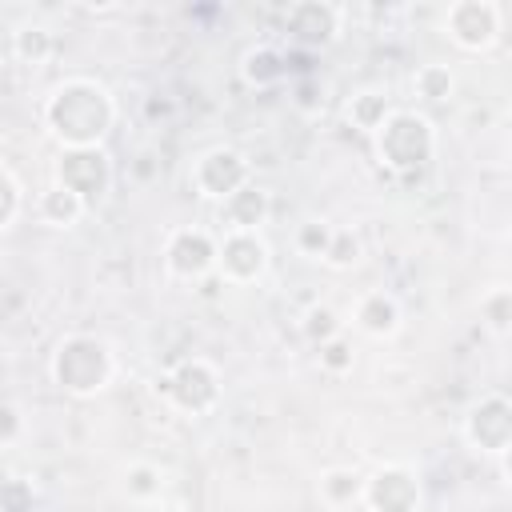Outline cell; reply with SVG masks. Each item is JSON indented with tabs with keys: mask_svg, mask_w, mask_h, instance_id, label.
Listing matches in <instances>:
<instances>
[{
	"mask_svg": "<svg viewBox=\"0 0 512 512\" xmlns=\"http://www.w3.org/2000/svg\"><path fill=\"white\" fill-rule=\"evenodd\" d=\"M56 184H64L68 192H76L88 212L112 192V180H116V168H112V156L104 148H60L56 156Z\"/></svg>",
	"mask_w": 512,
	"mask_h": 512,
	"instance_id": "obj_9",
	"label": "cell"
},
{
	"mask_svg": "<svg viewBox=\"0 0 512 512\" xmlns=\"http://www.w3.org/2000/svg\"><path fill=\"white\" fill-rule=\"evenodd\" d=\"M292 104H296L300 112H320V108H324V96H316V80H312V76L292 80Z\"/></svg>",
	"mask_w": 512,
	"mask_h": 512,
	"instance_id": "obj_30",
	"label": "cell"
},
{
	"mask_svg": "<svg viewBox=\"0 0 512 512\" xmlns=\"http://www.w3.org/2000/svg\"><path fill=\"white\" fill-rule=\"evenodd\" d=\"M188 180L200 200H212L220 208L228 196H236L244 184H252V160L232 144H216L192 160Z\"/></svg>",
	"mask_w": 512,
	"mask_h": 512,
	"instance_id": "obj_7",
	"label": "cell"
},
{
	"mask_svg": "<svg viewBox=\"0 0 512 512\" xmlns=\"http://www.w3.org/2000/svg\"><path fill=\"white\" fill-rule=\"evenodd\" d=\"M240 76L252 88H276V84L292 80V52L280 48V44H256V48L244 52Z\"/></svg>",
	"mask_w": 512,
	"mask_h": 512,
	"instance_id": "obj_15",
	"label": "cell"
},
{
	"mask_svg": "<svg viewBox=\"0 0 512 512\" xmlns=\"http://www.w3.org/2000/svg\"><path fill=\"white\" fill-rule=\"evenodd\" d=\"M300 332H304V340L316 348V344L340 336V332H344V320H340L336 308H328V304H312V308L304 312V320H300Z\"/></svg>",
	"mask_w": 512,
	"mask_h": 512,
	"instance_id": "obj_24",
	"label": "cell"
},
{
	"mask_svg": "<svg viewBox=\"0 0 512 512\" xmlns=\"http://www.w3.org/2000/svg\"><path fill=\"white\" fill-rule=\"evenodd\" d=\"M352 324H356L364 336H372V340H392V336L400 332V324H404V308H400V300H396L392 292L368 288V292H360L356 304H352Z\"/></svg>",
	"mask_w": 512,
	"mask_h": 512,
	"instance_id": "obj_13",
	"label": "cell"
},
{
	"mask_svg": "<svg viewBox=\"0 0 512 512\" xmlns=\"http://www.w3.org/2000/svg\"><path fill=\"white\" fill-rule=\"evenodd\" d=\"M284 40L288 52H324L344 32V8L332 0H296L284 8Z\"/></svg>",
	"mask_w": 512,
	"mask_h": 512,
	"instance_id": "obj_5",
	"label": "cell"
},
{
	"mask_svg": "<svg viewBox=\"0 0 512 512\" xmlns=\"http://www.w3.org/2000/svg\"><path fill=\"white\" fill-rule=\"evenodd\" d=\"M36 488L28 476H0V512H32Z\"/></svg>",
	"mask_w": 512,
	"mask_h": 512,
	"instance_id": "obj_26",
	"label": "cell"
},
{
	"mask_svg": "<svg viewBox=\"0 0 512 512\" xmlns=\"http://www.w3.org/2000/svg\"><path fill=\"white\" fill-rule=\"evenodd\" d=\"M480 320L496 340H504L512 332V292L504 284H496L480 296Z\"/></svg>",
	"mask_w": 512,
	"mask_h": 512,
	"instance_id": "obj_21",
	"label": "cell"
},
{
	"mask_svg": "<svg viewBox=\"0 0 512 512\" xmlns=\"http://www.w3.org/2000/svg\"><path fill=\"white\" fill-rule=\"evenodd\" d=\"M344 116H348L352 128H360V132L372 136V132L392 116V100H388L384 88H356V92L348 96V104H344Z\"/></svg>",
	"mask_w": 512,
	"mask_h": 512,
	"instance_id": "obj_17",
	"label": "cell"
},
{
	"mask_svg": "<svg viewBox=\"0 0 512 512\" xmlns=\"http://www.w3.org/2000/svg\"><path fill=\"white\" fill-rule=\"evenodd\" d=\"M156 392L164 396L168 408H176L184 416H208L224 400L220 368L208 356H184V360H176L168 372L156 376Z\"/></svg>",
	"mask_w": 512,
	"mask_h": 512,
	"instance_id": "obj_4",
	"label": "cell"
},
{
	"mask_svg": "<svg viewBox=\"0 0 512 512\" xmlns=\"http://www.w3.org/2000/svg\"><path fill=\"white\" fill-rule=\"evenodd\" d=\"M328 240H332V224H328V220H304V224H296V236H292L296 252H300V256H312V260L324 256Z\"/></svg>",
	"mask_w": 512,
	"mask_h": 512,
	"instance_id": "obj_27",
	"label": "cell"
},
{
	"mask_svg": "<svg viewBox=\"0 0 512 512\" xmlns=\"http://www.w3.org/2000/svg\"><path fill=\"white\" fill-rule=\"evenodd\" d=\"M268 216H272V196L252 180V184H244L236 196H228L224 204H220V224H224V232H260L264 224H268Z\"/></svg>",
	"mask_w": 512,
	"mask_h": 512,
	"instance_id": "obj_14",
	"label": "cell"
},
{
	"mask_svg": "<svg viewBox=\"0 0 512 512\" xmlns=\"http://www.w3.org/2000/svg\"><path fill=\"white\" fill-rule=\"evenodd\" d=\"M360 492H364V476L356 468H324L320 480H316V496L324 508H352L360 504Z\"/></svg>",
	"mask_w": 512,
	"mask_h": 512,
	"instance_id": "obj_18",
	"label": "cell"
},
{
	"mask_svg": "<svg viewBox=\"0 0 512 512\" xmlns=\"http://www.w3.org/2000/svg\"><path fill=\"white\" fill-rule=\"evenodd\" d=\"M360 256H364V240H360L352 228H332V240H328V248H324V256H320V264L344 272V268H356Z\"/></svg>",
	"mask_w": 512,
	"mask_h": 512,
	"instance_id": "obj_22",
	"label": "cell"
},
{
	"mask_svg": "<svg viewBox=\"0 0 512 512\" xmlns=\"http://www.w3.org/2000/svg\"><path fill=\"white\" fill-rule=\"evenodd\" d=\"M12 56H16L20 64H28V68L48 64V60L56 56V36H52V28H44V24H20V28L12 32Z\"/></svg>",
	"mask_w": 512,
	"mask_h": 512,
	"instance_id": "obj_19",
	"label": "cell"
},
{
	"mask_svg": "<svg viewBox=\"0 0 512 512\" xmlns=\"http://www.w3.org/2000/svg\"><path fill=\"white\" fill-rule=\"evenodd\" d=\"M440 28L460 52H492L504 36V8L496 0H456L444 8Z\"/></svg>",
	"mask_w": 512,
	"mask_h": 512,
	"instance_id": "obj_6",
	"label": "cell"
},
{
	"mask_svg": "<svg viewBox=\"0 0 512 512\" xmlns=\"http://www.w3.org/2000/svg\"><path fill=\"white\" fill-rule=\"evenodd\" d=\"M20 436H24V416H20V408L8 404V400H0V448L16 444Z\"/></svg>",
	"mask_w": 512,
	"mask_h": 512,
	"instance_id": "obj_29",
	"label": "cell"
},
{
	"mask_svg": "<svg viewBox=\"0 0 512 512\" xmlns=\"http://www.w3.org/2000/svg\"><path fill=\"white\" fill-rule=\"evenodd\" d=\"M48 376L60 392H68L76 400H92L116 380V352L104 336L72 332L52 348Z\"/></svg>",
	"mask_w": 512,
	"mask_h": 512,
	"instance_id": "obj_2",
	"label": "cell"
},
{
	"mask_svg": "<svg viewBox=\"0 0 512 512\" xmlns=\"http://www.w3.org/2000/svg\"><path fill=\"white\" fill-rule=\"evenodd\" d=\"M116 116V96L92 76L60 80L40 108V120L60 148H104L108 132L116 128Z\"/></svg>",
	"mask_w": 512,
	"mask_h": 512,
	"instance_id": "obj_1",
	"label": "cell"
},
{
	"mask_svg": "<svg viewBox=\"0 0 512 512\" xmlns=\"http://www.w3.org/2000/svg\"><path fill=\"white\" fill-rule=\"evenodd\" d=\"M148 512H188V508H180V504H164V500H156V504H148Z\"/></svg>",
	"mask_w": 512,
	"mask_h": 512,
	"instance_id": "obj_31",
	"label": "cell"
},
{
	"mask_svg": "<svg viewBox=\"0 0 512 512\" xmlns=\"http://www.w3.org/2000/svg\"><path fill=\"white\" fill-rule=\"evenodd\" d=\"M412 92L428 104H444L452 92H456V76L448 64H420L412 72Z\"/></svg>",
	"mask_w": 512,
	"mask_h": 512,
	"instance_id": "obj_20",
	"label": "cell"
},
{
	"mask_svg": "<svg viewBox=\"0 0 512 512\" xmlns=\"http://www.w3.org/2000/svg\"><path fill=\"white\" fill-rule=\"evenodd\" d=\"M372 148L388 172L412 176V172L428 168L436 156V124L424 112L392 108V116L372 132Z\"/></svg>",
	"mask_w": 512,
	"mask_h": 512,
	"instance_id": "obj_3",
	"label": "cell"
},
{
	"mask_svg": "<svg viewBox=\"0 0 512 512\" xmlns=\"http://www.w3.org/2000/svg\"><path fill=\"white\" fill-rule=\"evenodd\" d=\"M84 12H120V4H84Z\"/></svg>",
	"mask_w": 512,
	"mask_h": 512,
	"instance_id": "obj_32",
	"label": "cell"
},
{
	"mask_svg": "<svg viewBox=\"0 0 512 512\" xmlns=\"http://www.w3.org/2000/svg\"><path fill=\"white\" fill-rule=\"evenodd\" d=\"M160 260H164V272L184 284L216 276V236L208 228H172L164 236Z\"/></svg>",
	"mask_w": 512,
	"mask_h": 512,
	"instance_id": "obj_10",
	"label": "cell"
},
{
	"mask_svg": "<svg viewBox=\"0 0 512 512\" xmlns=\"http://www.w3.org/2000/svg\"><path fill=\"white\" fill-rule=\"evenodd\" d=\"M24 212V188L20 180L0 164V232H8Z\"/></svg>",
	"mask_w": 512,
	"mask_h": 512,
	"instance_id": "obj_28",
	"label": "cell"
},
{
	"mask_svg": "<svg viewBox=\"0 0 512 512\" xmlns=\"http://www.w3.org/2000/svg\"><path fill=\"white\" fill-rule=\"evenodd\" d=\"M84 216H88V204L56 180L36 196V220L48 224V228H76Z\"/></svg>",
	"mask_w": 512,
	"mask_h": 512,
	"instance_id": "obj_16",
	"label": "cell"
},
{
	"mask_svg": "<svg viewBox=\"0 0 512 512\" xmlns=\"http://www.w3.org/2000/svg\"><path fill=\"white\" fill-rule=\"evenodd\" d=\"M420 496V476L408 464H384L372 476H364L360 504L368 512H416Z\"/></svg>",
	"mask_w": 512,
	"mask_h": 512,
	"instance_id": "obj_12",
	"label": "cell"
},
{
	"mask_svg": "<svg viewBox=\"0 0 512 512\" xmlns=\"http://www.w3.org/2000/svg\"><path fill=\"white\" fill-rule=\"evenodd\" d=\"M268 240L260 232H220L216 236V276L232 288H248L268 272Z\"/></svg>",
	"mask_w": 512,
	"mask_h": 512,
	"instance_id": "obj_11",
	"label": "cell"
},
{
	"mask_svg": "<svg viewBox=\"0 0 512 512\" xmlns=\"http://www.w3.org/2000/svg\"><path fill=\"white\" fill-rule=\"evenodd\" d=\"M316 364H320V372H328V376H344V372H352V364H356L352 340L340 332V336L316 344Z\"/></svg>",
	"mask_w": 512,
	"mask_h": 512,
	"instance_id": "obj_25",
	"label": "cell"
},
{
	"mask_svg": "<svg viewBox=\"0 0 512 512\" xmlns=\"http://www.w3.org/2000/svg\"><path fill=\"white\" fill-rule=\"evenodd\" d=\"M464 444L476 452V456H488V460H508V448H512V400L504 392H488L480 396L468 416H464Z\"/></svg>",
	"mask_w": 512,
	"mask_h": 512,
	"instance_id": "obj_8",
	"label": "cell"
},
{
	"mask_svg": "<svg viewBox=\"0 0 512 512\" xmlns=\"http://www.w3.org/2000/svg\"><path fill=\"white\" fill-rule=\"evenodd\" d=\"M160 484H164V472L156 464H148V460H136L124 472V492L132 500H140V504H156L160 500Z\"/></svg>",
	"mask_w": 512,
	"mask_h": 512,
	"instance_id": "obj_23",
	"label": "cell"
}]
</instances>
